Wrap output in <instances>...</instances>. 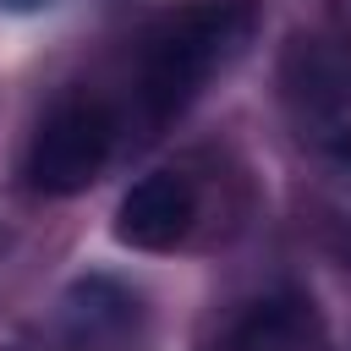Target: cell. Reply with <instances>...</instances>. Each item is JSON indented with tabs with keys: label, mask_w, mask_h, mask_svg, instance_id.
Returning a JSON list of instances; mask_svg holds the SVG:
<instances>
[{
	"label": "cell",
	"mask_w": 351,
	"mask_h": 351,
	"mask_svg": "<svg viewBox=\"0 0 351 351\" xmlns=\"http://www.w3.org/2000/svg\"><path fill=\"white\" fill-rule=\"evenodd\" d=\"M192 219H197V186H192V176H181V170H154V176H143V181L121 197V208H115V236H121L126 247H137V252H170V247L186 241Z\"/></svg>",
	"instance_id": "277c9868"
},
{
	"label": "cell",
	"mask_w": 351,
	"mask_h": 351,
	"mask_svg": "<svg viewBox=\"0 0 351 351\" xmlns=\"http://www.w3.org/2000/svg\"><path fill=\"white\" fill-rule=\"evenodd\" d=\"M132 318H137V302L115 280L93 274V280H77L71 285L66 313H60V329H66V340L77 351H104V346H121L126 340Z\"/></svg>",
	"instance_id": "8992f818"
},
{
	"label": "cell",
	"mask_w": 351,
	"mask_h": 351,
	"mask_svg": "<svg viewBox=\"0 0 351 351\" xmlns=\"http://www.w3.org/2000/svg\"><path fill=\"white\" fill-rule=\"evenodd\" d=\"M115 132H121V121H115V110H110L99 93H71V99H60V104L38 121V132H33V143H27V165H22L27 186L44 192V197H71V192H82V186L110 165Z\"/></svg>",
	"instance_id": "3957f363"
},
{
	"label": "cell",
	"mask_w": 351,
	"mask_h": 351,
	"mask_svg": "<svg viewBox=\"0 0 351 351\" xmlns=\"http://www.w3.org/2000/svg\"><path fill=\"white\" fill-rule=\"evenodd\" d=\"M214 351H324V324H318V307L307 296L280 291V296L252 302L219 335Z\"/></svg>",
	"instance_id": "5b68a950"
},
{
	"label": "cell",
	"mask_w": 351,
	"mask_h": 351,
	"mask_svg": "<svg viewBox=\"0 0 351 351\" xmlns=\"http://www.w3.org/2000/svg\"><path fill=\"white\" fill-rule=\"evenodd\" d=\"M11 5H38V0H11Z\"/></svg>",
	"instance_id": "52a82bcc"
},
{
	"label": "cell",
	"mask_w": 351,
	"mask_h": 351,
	"mask_svg": "<svg viewBox=\"0 0 351 351\" xmlns=\"http://www.w3.org/2000/svg\"><path fill=\"white\" fill-rule=\"evenodd\" d=\"M280 82L296 137L318 159L351 170V38H296Z\"/></svg>",
	"instance_id": "7a4b0ae2"
},
{
	"label": "cell",
	"mask_w": 351,
	"mask_h": 351,
	"mask_svg": "<svg viewBox=\"0 0 351 351\" xmlns=\"http://www.w3.org/2000/svg\"><path fill=\"white\" fill-rule=\"evenodd\" d=\"M247 33H252L247 0H186V5L165 11L137 49L132 93H137L143 126L176 121L214 82V71L230 66V55L247 44Z\"/></svg>",
	"instance_id": "6da1fadb"
}]
</instances>
